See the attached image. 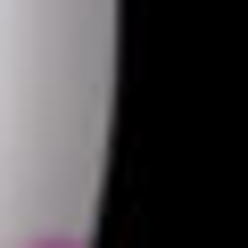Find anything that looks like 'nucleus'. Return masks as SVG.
I'll return each mask as SVG.
<instances>
[{
  "instance_id": "1",
  "label": "nucleus",
  "mask_w": 248,
  "mask_h": 248,
  "mask_svg": "<svg viewBox=\"0 0 248 248\" xmlns=\"http://www.w3.org/2000/svg\"><path fill=\"white\" fill-rule=\"evenodd\" d=\"M25 248H83L75 232H42V240H25Z\"/></svg>"
}]
</instances>
